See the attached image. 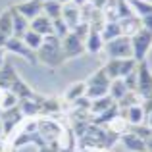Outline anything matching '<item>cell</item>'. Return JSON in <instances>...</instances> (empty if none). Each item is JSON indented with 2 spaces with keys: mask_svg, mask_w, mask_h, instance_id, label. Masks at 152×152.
Returning a JSON list of instances; mask_svg holds the SVG:
<instances>
[{
  "mask_svg": "<svg viewBox=\"0 0 152 152\" xmlns=\"http://www.w3.org/2000/svg\"><path fill=\"white\" fill-rule=\"evenodd\" d=\"M85 91H87V83L85 81H77V83H73V85L67 87L66 94H64V100L73 104V102H77L79 98L85 96Z\"/></svg>",
  "mask_w": 152,
  "mask_h": 152,
  "instance_id": "2e32d148",
  "label": "cell"
},
{
  "mask_svg": "<svg viewBox=\"0 0 152 152\" xmlns=\"http://www.w3.org/2000/svg\"><path fill=\"white\" fill-rule=\"evenodd\" d=\"M123 118L127 119V123H129V125H139V123H142V119L146 118L142 104H135V106L127 108V110L123 112Z\"/></svg>",
  "mask_w": 152,
  "mask_h": 152,
  "instance_id": "ac0fdd59",
  "label": "cell"
},
{
  "mask_svg": "<svg viewBox=\"0 0 152 152\" xmlns=\"http://www.w3.org/2000/svg\"><path fill=\"white\" fill-rule=\"evenodd\" d=\"M42 2H45V0H42Z\"/></svg>",
  "mask_w": 152,
  "mask_h": 152,
  "instance_id": "8d00e7d4",
  "label": "cell"
},
{
  "mask_svg": "<svg viewBox=\"0 0 152 152\" xmlns=\"http://www.w3.org/2000/svg\"><path fill=\"white\" fill-rule=\"evenodd\" d=\"M121 142H123V146H125L127 150H131V152H146L145 139L137 137V135L131 133V131L121 133Z\"/></svg>",
  "mask_w": 152,
  "mask_h": 152,
  "instance_id": "4fadbf2b",
  "label": "cell"
},
{
  "mask_svg": "<svg viewBox=\"0 0 152 152\" xmlns=\"http://www.w3.org/2000/svg\"><path fill=\"white\" fill-rule=\"evenodd\" d=\"M37 62L45 64L46 67H60L66 58L62 52V39H58L56 35H48L45 37L42 46L37 50Z\"/></svg>",
  "mask_w": 152,
  "mask_h": 152,
  "instance_id": "6da1fadb",
  "label": "cell"
},
{
  "mask_svg": "<svg viewBox=\"0 0 152 152\" xmlns=\"http://www.w3.org/2000/svg\"><path fill=\"white\" fill-rule=\"evenodd\" d=\"M14 8L23 15V18H27L31 21V19H35L37 15L42 14V0H25V2L15 4Z\"/></svg>",
  "mask_w": 152,
  "mask_h": 152,
  "instance_id": "9c48e42d",
  "label": "cell"
},
{
  "mask_svg": "<svg viewBox=\"0 0 152 152\" xmlns=\"http://www.w3.org/2000/svg\"><path fill=\"white\" fill-rule=\"evenodd\" d=\"M129 2H131V6H133L137 18L152 15V2H148V0H129Z\"/></svg>",
  "mask_w": 152,
  "mask_h": 152,
  "instance_id": "cb8c5ba5",
  "label": "cell"
},
{
  "mask_svg": "<svg viewBox=\"0 0 152 152\" xmlns=\"http://www.w3.org/2000/svg\"><path fill=\"white\" fill-rule=\"evenodd\" d=\"M18 77L19 75H18V71L14 69V66L6 62L0 67V91H10V87L14 85V81Z\"/></svg>",
  "mask_w": 152,
  "mask_h": 152,
  "instance_id": "9a60e30c",
  "label": "cell"
},
{
  "mask_svg": "<svg viewBox=\"0 0 152 152\" xmlns=\"http://www.w3.org/2000/svg\"><path fill=\"white\" fill-rule=\"evenodd\" d=\"M148 2H152V0H148Z\"/></svg>",
  "mask_w": 152,
  "mask_h": 152,
  "instance_id": "d590c367",
  "label": "cell"
},
{
  "mask_svg": "<svg viewBox=\"0 0 152 152\" xmlns=\"http://www.w3.org/2000/svg\"><path fill=\"white\" fill-rule=\"evenodd\" d=\"M114 106H115V102L112 100L110 94H106V96H102V98H98V100H93V102H91V112H93V114H96V115H100V114L108 112L110 108H114Z\"/></svg>",
  "mask_w": 152,
  "mask_h": 152,
  "instance_id": "44dd1931",
  "label": "cell"
},
{
  "mask_svg": "<svg viewBox=\"0 0 152 152\" xmlns=\"http://www.w3.org/2000/svg\"><path fill=\"white\" fill-rule=\"evenodd\" d=\"M115 10H118V18L119 19H125V18H133L135 10L131 6L129 0H115Z\"/></svg>",
  "mask_w": 152,
  "mask_h": 152,
  "instance_id": "484cf974",
  "label": "cell"
},
{
  "mask_svg": "<svg viewBox=\"0 0 152 152\" xmlns=\"http://www.w3.org/2000/svg\"><path fill=\"white\" fill-rule=\"evenodd\" d=\"M4 48H6L8 52H12V54L19 56V58L27 60L29 64H37V52L31 50L19 37H10V39H8V42L4 45Z\"/></svg>",
  "mask_w": 152,
  "mask_h": 152,
  "instance_id": "8992f818",
  "label": "cell"
},
{
  "mask_svg": "<svg viewBox=\"0 0 152 152\" xmlns=\"http://www.w3.org/2000/svg\"><path fill=\"white\" fill-rule=\"evenodd\" d=\"M89 2L93 4L94 8H98V10H102V8H104V6H108V4H110L112 0H89Z\"/></svg>",
  "mask_w": 152,
  "mask_h": 152,
  "instance_id": "4dcf8cb0",
  "label": "cell"
},
{
  "mask_svg": "<svg viewBox=\"0 0 152 152\" xmlns=\"http://www.w3.org/2000/svg\"><path fill=\"white\" fill-rule=\"evenodd\" d=\"M129 39H131V48H133V60L135 62H142L146 58V54H148L150 46H152V33L141 27Z\"/></svg>",
  "mask_w": 152,
  "mask_h": 152,
  "instance_id": "3957f363",
  "label": "cell"
},
{
  "mask_svg": "<svg viewBox=\"0 0 152 152\" xmlns=\"http://www.w3.org/2000/svg\"><path fill=\"white\" fill-rule=\"evenodd\" d=\"M146 125L152 129V112H150V114H146Z\"/></svg>",
  "mask_w": 152,
  "mask_h": 152,
  "instance_id": "836d02e7",
  "label": "cell"
},
{
  "mask_svg": "<svg viewBox=\"0 0 152 152\" xmlns=\"http://www.w3.org/2000/svg\"><path fill=\"white\" fill-rule=\"evenodd\" d=\"M104 52L108 54V60H125L133 58V48H131V39L127 35L114 39V41L104 42Z\"/></svg>",
  "mask_w": 152,
  "mask_h": 152,
  "instance_id": "7a4b0ae2",
  "label": "cell"
},
{
  "mask_svg": "<svg viewBox=\"0 0 152 152\" xmlns=\"http://www.w3.org/2000/svg\"><path fill=\"white\" fill-rule=\"evenodd\" d=\"M123 81H125V85H127V89H129V91H135V89H137V69L131 71L129 75H125Z\"/></svg>",
  "mask_w": 152,
  "mask_h": 152,
  "instance_id": "f1b7e54d",
  "label": "cell"
},
{
  "mask_svg": "<svg viewBox=\"0 0 152 152\" xmlns=\"http://www.w3.org/2000/svg\"><path fill=\"white\" fill-rule=\"evenodd\" d=\"M6 64V58H4V48H0V67Z\"/></svg>",
  "mask_w": 152,
  "mask_h": 152,
  "instance_id": "d6a6232c",
  "label": "cell"
},
{
  "mask_svg": "<svg viewBox=\"0 0 152 152\" xmlns=\"http://www.w3.org/2000/svg\"><path fill=\"white\" fill-rule=\"evenodd\" d=\"M62 52H64L66 62H67V60H73V58H79L81 54L87 52L85 50V41L79 39L73 31H69V33L62 39Z\"/></svg>",
  "mask_w": 152,
  "mask_h": 152,
  "instance_id": "5b68a950",
  "label": "cell"
},
{
  "mask_svg": "<svg viewBox=\"0 0 152 152\" xmlns=\"http://www.w3.org/2000/svg\"><path fill=\"white\" fill-rule=\"evenodd\" d=\"M100 33H102L104 42H108V41H114V39L121 37L123 31H121V25H119V21H104Z\"/></svg>",
  "mask_w": 152,
  "mask_h": 152,
  "instance_id": "e0dca14e",
  "label": "cell"
},
{
  "mask_svg": "<svg viewBox=\"0 0 152 152\" xmlns=\"http://www.w3.org/2000/svg\"><path fill=\"white\" fill-rule=\"evenodd\" d=\"M19 104V98L15 96L12 91H4L0 93V110H8V108H14Z\"/></svg>",
  "mask_w": 152,
  "mask_h": 152,
  "instance_id": "4316f807",
  "label": "cell"
},
{
  "mask_svg": "<svg viewBox=\"0 0 152 152\" xmlns=\"http://www.w3.org/2000/svg\"><path fill=\"white\" fill-rule=\"evenodd\" d=\"M141 25H142V29H146V31H150V33H152V15L141 18Z\"/></svg>",
  "mask_w": 152,
  "mask_h": 152,
  "instance_id": "f546056e",
  "label": "cell"
},
{
  "mask_svg": "<svg viewBox=\"0 0 152 152\" xmlns=\"http://www.w3.org/2000/svg\"><path fill=\"white\" fill-rule=\"evenodd\" d=\"M21 41L25 42V45L29 46L33 52H37V50L42 46V42H45V37H42V35H39L37 31H31V29H29V31H27V33L21 37Z\"/></svg>",
  "mask_w": 152,
  "mask_h": 152,
  "instance_id": "603a6c76",
  "label": "cell"
},
{
  "mask_svg": "<svg viewBox=\"0 0 152 152\" xmlns=\"http://www.w3.org/2000/svg\"><path fill=\"white\" fill-rule=\"evenodd\" d=\"M119 25H121L123 35H127V37L135 35L142 27L141 25V18H137V15H133V18H125V19H119Z\"/></svg>",
  "mask_w": 152,
  "mask_h": 152,
  "instance_id": "7402d4cb",
  "label": "cell"
},
{
  "mask_svg": "<svg viewBox=\"0 0 152 152\" xmlns=\"http://www.w3.org/2000/svg\"><path fill=\"white\" fill-rule=\"evenodd\" d=\"M0 118H2V125H4V135H10L12 129L21 121L23 112H21V108H19V104H18V106L8 108V110H0Z\"/></svg>",
  "mask_w": 152,
  "mask_h": 152,
  "instance_id": "ba28073f",
  "label": "cell"
},
{
  "mask_svg": "<svg viewBox=\"0 0 152 152\" xmlns=\"http://www.w3.org/2000/svg\"><path fill=\"white\" fill-rule=\"evenodd\" d=\"M62 19L67 23V27L69 29H73V27H77L79 23H81V8L75 6L73 2H66L62 8Z\"/></svg>",
  "mask_w": 152,
  "mask_h": 152,
  "instance_id": "30bf717a",
  "label": "cell"
},
{
  "mask_svg": "<svg viewBox=\"0 0 152 152\" xmlns=\"http://www.w3.org/2000/svg\"><path fill=\"white\" fill-rule=\"evenodd\" d=\"M71 2H73V4H75V6H79V8H83V6H85V4H87V2H89V0H71Z\"/></svg>",
  "mask_w": 152,
  "mask_h": 152,
  "instance_id": "1f68e13d",
  "label": "cell"
},
{
  "mask_svg": "<svg viewBox=\"0 0 152 152\" xmlns=\"http://www.w3.org/2000/svg\"><path fill=\"white\" fill-rule=\"evenodd\" d=\"M52 27H54V35H56L58 39H64V37H66V35L71 31L69 27H67V23L64 21L62 18H58V19H52Z\"/></svg>",
  "mask_w": 152,
  "mask_h": 152,
  "instance_id": "83f0119b",
  "label": "cell"
},
{
  "mask_svg": "<svg viewBox=\"0 0 152 152\" xmlns=\"http://www.w3.org/2000/svg\"><path fill=\"white\" fill-rule=\"evenodd\" d=\"M62 8L64 4L58 2V0H45L42 2V14L48 15L50 19H58L62 18Z\"/></svg>",
  "mask_w": 152,
  "mask_h": 152,
  "instance_id": "ffe728a7",
  "label": "cell"
},
{
  "mask_svg": "<svg viewBox=\"0 0 152 152\" xmlns=\"http://www.w3.org/2000/svg\"><path fill=\"white\" fill-rule=\"evenodd\" d=\"M102 23H91L89 35H87V39H85V50L89 52V54H98V52H102V48H104V39H102V33H100Z\"/></svg>",
  "mask_w": 152,
  "mask_h": 152,
  "instance_id": "52a82bcc",
  "label": "cell"
},
{
  "mask_svg": "<svg viewBox=\"0 0 152 152\" xmlns=\"http://www.w3.org/2000/svg\"><path fill=\"white\" fill-rule=\"evenodd\" d=\"M4 137V125H2V118H0V139Z\"/></svg>",
  "mask_w": 152,
  "mask_h": 152,
  "instance_id": "e575fe53",
  "label": "cell"
},
{
  "mask_svg": "<svg viewBox=\"0 0 152 152\" xmlns=\"http://www.w3.org/2000/svg\"><path fill=\"white\" fill-rule=\"evenodd\" d=\"M14 37V29H12V14L10 10L0 14V48H4V45L8 42V39Z\"/></svg>",
  "mask_w": 152,
  "mask_h": 152,
  "instance_id": "5bb4252c",
  "label": "cell"
},
{
  "mask_svg": "<svg viewBox=\"0 0 152 152\" xmlns=\"http://www.w3.org/2000/svg\"><path fill=\"white\" fill-rule=\"evenodd\" d=\"M10 14H12V29H14V37L21 39L23 35L29 31V19L23 18L15 8H10Z\"/></svg>",
  "mask_w": 152,
  "mask_h": 152,
  "instance_id": "7c38bea8",
  "label": "cell"
},
{
  "mask_svg": "<svg viewBox=\"0 0 152 152\" xmlns=\"http://www.w3.org/2000/svg\"><path fill=\"white\" fill-rule=\"evenodd\" d=\"M87 85H96V87H110V79H108V75L104 73V69L100 67V69H96L93 75H91L89 79H87Z\"/></svg>",
  "mask_w": 152,
  "mask_h": 152,
  "instance_id": "d4e9b609",
  "label": "cell"
},
{
  "mask_svg": "<svg viewBox=\"0 0 152 152\" xmlns=\"http://www.w3.org/2000/svg\"><path fill=\"white\" fill-rule=\"evenodd\" d=\"M29 29H31V31H37V33L42 35V37L54 35L52 19L48 18V15H45V14H41V15H37L35 19H31V21H29Z\"/></svg>",
  "mask_w": 152,
  "mask_h": 152,
  "instance_id": "8fae6325",
  "label": "cell"
},
{
  "mask_svg": "<svg viewBox=\"0 0 152 152\" xmlns=\"http://www.w3.org/2000/svg\"><path fill=\"white\" fill-rule=\"evenodd\" d=\"M127 93H129V89H127V85H125L123 79H114V81L110 83V87H108V94L112 96L114 102H119Z\"/></svg>",
  "mask_w": 152,
  "mask_h": 152,
  "instance_id": "d6986e66",
  "label": "cell"
},
{
  "mask_svg": "<svg viewBox=\"0 0 152 152\" xmlns=\"http://www.w3.org/2000/svg\"><path fill=\"white\" fill-rule=\"evenodd\" d=\"M135 93L141 96V100L152 98V71L145 60L137 64V89H135Z\"/></svg>",
  "mask_w": 152,
  "mask_h": 152,
  "instance_id": "277c9868",
  "label": "cell"
}]
</instances>
